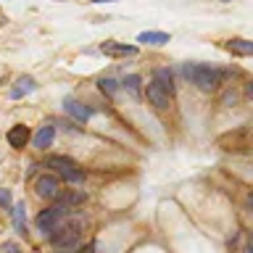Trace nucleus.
I'll use <instances>...</instances> for the list:
<instances>
[{
    "instance_id": "f257e3e1",
    "label": "nucleus",
    "mask_w": 253,
    "mask_h": 253,
    "mask_svg": "<svg viewBox=\"0 0 253 253\" xmlns=\"http://www.w3.org/2000/svg\"><path fill=\"white\" fill-rule=\"evenodd\" d=\"M182 74L185 79H190L201 92H213L224 79V71L216 66H209V63H185L182 66Z\"/></svg>"
},
{
    "instance_id": "f03ea898",
    "label": "nucleus",
    "mask_w": 253,
    "mask_h": 253,
    "mask_svg": "<svg viewBox=\"0 0 253 253\" xmlns=\"http://www.w3.org/2000/svg\"><path fill=\"white\" fill-rule=\"evenodd\" d=\"M45 166L47 169H55L58 177H63V182H71V185H79V182L84 179V169L77 161L66 158V156H47Z\"/></svg>"
},
{
    "instance_id": "7ed1b4c3",
    "label": "nucleus",
    "mask_w": 253,
    "mask_h": 253,
    "mask_svg": "<svg viewBox=\"0 0 253 253\" xmlns=\"http://www.w3.org/2000/svg\"><path fill=\"white\" fill-rule=\"evenodd\" d=\"M69 216H71V209H63V206H50V209H45V211L37 213L35 224H37V229L42 235L50 237L55 229L63 224V221H69Z\"/></svg>"
},
{
    "instance_id": "20e7f679",
    "label": "nucleus",
    "mask_w": 253,
    "mask_h": 253,
    "mask_svg": "<svg viewBox=\"0 0 253 253\" xmlns=\"http://www.w3.org/2000/svg\"><path fill=\"white\" fill-rule=\"evenodd\" d=\"M35 193H37L40 198H45V201H53V198L61 193V182H58V177H53V174H42V177H37V182H35Z\"/></svg>"
},
{
    "instance_id": "39448f33",
    "label": "nucleus",
    "mask_w": 253,
    "mask_h": 253,
    "mask_svg": "<svg viewBox=\"0 0 253 253\" xmlns=\"http://www.w3.org/2000/svg\"><path fill=\"white\" fill-rule=\"evenodd\" d=\"M100 53L108 58H126V55H137V45H126V42H116V40H106L100 45Z\"/></svg>"
},
{
    "instance_id": "423d86ee",
    "label": "nucleus",
    "mask_w": 253,
    "mask_h": 253,
    "mask_svg": "<svg viewBox=\"0 0 253 253\" xmlns=\"http://www.w3.org/2000/svg\"><path fill=\"white\" fill-rule=\"evenodd\" d=\"M145 95H148V103H150L153 108H158V111H169V108H171V98H169V95H166V92L161 90V87H158V84L153 82V79L148 82Z\"/></svg>"
},
{
    "instance_id": "0eeeda50",
    "label": "nucleus",
    "mask_w": 253,
    "mask_h": 253,
    "mask_svg": "<svg viewBox=\"0 0 253 253\" xmlns=\"http://www.w3.org/2000/svg\"><path fill=\"white\" fill-rule=\"evenodd\" d=\"M5 140H8V145H11V148L21 150V148L32 140L29 126H27V124H16V126H11V129H8V134H5Z\"/></svg>"
},
{
    "instance_id": "6e6552de",
    "label": "nucleus",
    "mask_w": 253,
    "mask_h": 253,
    "mask_svg": "<svg viewBox=\"0 0 253 253\" xmlns=\"http://www.w3.org/2000/svg\"><path fill=\"white\" fill-rule=\"evenodd\" d=\"M63 111H66L69 116H74L77 122H90L92 119V108H87L84 103H79L74 98H63Z\"/></svg>"
},
{
    "instance_id": "1a4fd4ad",
    "label": "nucleus",
    "mask_w": 253,
    "mask_h": 253,
    "mask_svg": "<svg viewBox=\"0 0 253 253\" xmlns=\"http://www.w3.org/2000/svg\"><path fill=\"white\" fill-rule=\"evenodd\" d=\"M37 90V82H35V77H29V74H24L19 77L13 82V90H11V98L13 100H19V98H27L29 92H35Z\"/></svg>"
},
{
    "instance_id": "9d476101",
    "label": "nucleus",
    "mask_w": 253,
    "mask_h": 253,
    "mask_svg": "<svg viewBox=\"0 0 253 253\" xmlns=\"http://www.w3.org/2000/svg\"><path fill=\"white\" fill-rule=\"evenodd\" d=\"M53 140H55V126H53V124H45V126H40V129L35 132V137H32V145L42 150V148H50Z\"/></svg>"
},
{
    "instance_id": "9b49d317",
    "label": "nucleus",
    "mask_w": 253,
    "mask_h": 253,
    "mask_svg": "<svg viewBox=\"0 0 253 253\" xmlns=\"http://www.w3.org/2000/svg\"><path fill=\"white\" fill-rule=\"evenodd\" d=\"M153 82L161 87L169 98H174V90H177V87H174V74H171L169 69H156L153 71Z\"/></svg>"
},
{
    "instance_id": "f8f14e48",
    "label": "nucleus",
    "mask_w": 253,
    "mask_h": 253,
    "mask_svg": "<svg viewBox=\"0 0 253 253\" xmlns=\"http://www.w3.org/2000/svg\"><path fill=\"white\" fill-rule=\"evenodd\" d=\"M58 198V206H63V209H71V206H79L87 201V193L84 190H63V193L55 195Z\"/></svg>"
},
{
    "instance_id": "ddd939ff",
    "label": "nucleus",
    "mask_w": 253,
    "mask_h": 253,
    "mask_svg": "<svg viewBox=\"0 0 253 253\" xmlns=\"http://www.w3.org/2000/svg\"><path fill=\"white\" fill-rule=\"evenodd\" d=\"M227 50L232 55H243V58H248V55L253 53V42L251 40H243V37H235L227 42Z\"/></svg>"
},
{
    "instance_id": "4468645a",
    "label": "nucleus",
    "mask_w": 253,
    "mask_h": 253,
    "mask_svg": "<svg viewBox=\"0 0 253 253\" xmlns=\"http://www.w3.org/2000/svg\"><path fill=\"white\" fill-rule=\"evenodd\" d=\"M137 42H145V45H166V42H169V35H166V32H140V35H137Z\"/></svg>"
},
{
    "instance_id": "2eb2a0df",
    "label": "nucleus",
    "mask_w": 253,
    "mask_h": 253,
    "mask_svg": "<svg viewBox=\"0 0 253 253\" xmlns=\"http://www.w3.org/2000/svg\"><path fill=\"white\" fill-rule=\"evenodd\" d=\"M11 216H13V227L24 232L27 229V213H24V203H13L11 206Z\"/></svg>"
},
{
    "instance_id": "dca6fc26",
    "label": "nucleus",
    "mask_w": 253,
    "mask_h": 253,
    "mask_svg": "<svg viewBox=\"0 0 253 253\" xmlns=\"http://www.w3.org/2000/svg\"><path fill=\"white\" fill-rule=\"evenodd\" d=\"M98 87H100L103 95H108V98H114V95L119 92V82H116V79H111V77H103L98 82Z\"/></svg>"
},
{
    "instance_id": "f3484780",
    "label": "nucleus",
    "mask_w": 253,
    "mask_h": 253,
    "mask_svg": "<svg viewBox=\"0 0 253 253\" xmlns=\"http://www.w3.org/2000/svg\"><path fill=\"white\" fill-rule=\"evenodd\" d=\"M140 84H142L140 74H129V77H124V87H126V90H129L132 95H140Z\"/></svg>"
},
{
    "instance_id": "a211bd4d",
    "label": "nucleus",
    "mask_w": 253,
    "mask_h": 253,
    "mask_svg": "<svg viewBox=\"0 0 253 253\" xmlns=\"http://www.w3.org/2000/svg\"><path fill=\"white\" fill-rule=\"evenodd\" d=\"M11 206H13L11 203V190L3 187V190H0V209H11Z\"/></svg>"
},
{
    "instance_id": "6ab92c4d",
    "label": "nucleus",
    "mask_w": 253,
    "mask_h": 253,
    "mask_svg": "<svg viewBox=\"0 0 253 253\" xmlns=\"http://www.w3.org/2000/svg\"><path fill=\"white\" fill-rule=\"evenodd\" d=\"M0 253H21V248L16 243H3L0 245Z\"/></svg>"
},
{
    "instance_id": "aec40b11",
    "label": "nucleus",
    "mask_w": 253,
    "mask_h": 253,
    "mask_svg": "<svg viewBox=\"0 0 253 253\" xmlns=\"http://www.w3.org/2000/svg\"><path fill=\"white\" fill-rule=\"evenodd\" d=\"M90 3H116V0H90Z\"/></svg>"
},
{
    "instance_id": "412c9836",
    "label": "nucleus",
    "mask_w": 253,
    "mask_h": 253,
    "mask_svg": "<svg viewBox=\"0 0 253 253\" xmlns=\"http://www.w3.org/2000/svg\"><path fill=\"white\" fill-rule=\"evenodd\" d=\"M224 3H227V0H224Z\"/></svg>"
}]
</instances>
